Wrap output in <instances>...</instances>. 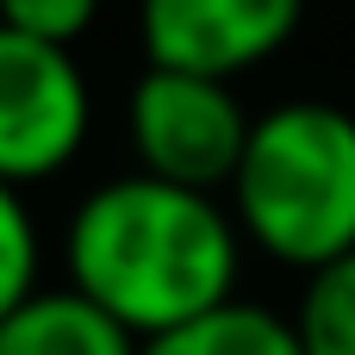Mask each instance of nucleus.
I'll list each match as a JSON object with an SVG mask.
<instances>
[{"mask_svg": "<svg viewBox=\"0 0 355 355\" xmlns=\"http://www.w3.org/2000/svg\"><path fill=\"white\" fill-rule=\"evenodd\" d=\"M62 262L81 300L150 343L237 300L243 231L212 193L137 168L75 206Z\"/></svg>", "mask_w": 355, "mask_h": 355, "instance_id": "1", "label": "nucleus"}, {"mask_svg": "<svg viewBox=\"0 0 355 355\" xmlns=\"http://www.w3.org/2000/svg\"><path fill=\"white\" fill-rule=\"evenodd\" d=\"M237 231L287 262L324 268L355 250V119L331 100H287L250 125L231 175Z\"/></svg>", "mask_w": 355, "mask_h": 355, "instance_id": "2", "label": "nucleus"}, {"mask_svg": "<svg viewBox=\"0 0 355 355\" xmlns=\"http://www.w3.org/2000/svg\"><path fill=\"white\" fill-rule=\"evenodd\" d=\"M131 150L137 168L175 187H231L243 144H250V112L218 75H187V69H144L131 100H125Z\"/></svg>", "mask_w": 355, "mask_h": 355, "instance_id": "3", "label": "nucleus"}, {"mask_svg": "<svg viewBox=\"0 0 355 355\" xmlns=\"http://www.w3.org/2000/svg\"><path fill=\"white\" fill-rule=\"evenodd\" d=\"M94 94L62 44H37L0 25V181L31 187L62 175L87 144Z\"/></svg>", "mask_w": 355, "mask_h": 355, "instance_id": "4", "label": "nucleus"}, {"mask_svg": "<svg viewBox=\"0 0 355 355\" xmlns=\"http://www.w3.org/2000/svg\"><path fill=\"white\" fill-rule=\"evenodd\" d=\"M306 19V0H144V56L156 69L237 81L268 62Z\"/></svg>", "mask_w": 355, "mask_h": 355, "instance_id": "5", "label": "nucleus"}, {"mask_svg": "<svg viewBox=\"0 0 355 355\" xmlns=\"http://www.w3.org/2000/svg\"><path fill=\"white\" fill-rule=\"evenodd\" d=\"M0 355H137V337L75 287H37L0 318Z\"/></svg>", "mask_w": 355, "mask_h": 355, "instance_id": "6", "label": "nucleus"}, {"mask_svg": "<svg viewBox=\"0 0 355 355\" xmlns=\"http://www.w3.org/2000/svg\"><path fill=\"white\" fill-rule=\"evenodd\" d=\"M137 355H306V349L281 312L231 300V306H218V312H206L168 337L137 343Z\"/></svg>", "mask_w": 355, "mask_h": 355, "instance_id": "7", "label": "nucleus"}, {"mask_svg": "<svg viewBox=\"0 0 355 355\" xmlns=\"http://www.w3.org/2000/svg\"><path fill=\"white\" fill-rule=\"evenodd\" d=\"M287 324L306 355H355V250L306 275L300 312Z\"/></svg>", "mask_w": 355, "mask_h": 355, "instance_id": "8", "label": "nucleus"}, {"mask_svg": "<svg viewBox=\"0 0 355 355\" xmlns=\"http://www.w3.org/2000/svg\"><path fill=\"white\" fill-rule=\"evenodd\" d=\"M37 293V225L12 181H0V318Z\"/></svg>", "mask_w": 355, "mask_h": 355, "instance_id": "9", "label": "nucleus"}, {"mask_svg": "<svg viewBox=\"0 0 355 355\" xmlns=\"http://www.w3.org/2000/svg\"><path fill=\"white\" fill-rule=\"evenodd\" d=\"M100 19V0H0V25L37 44L75 50V37Z\"/></svg>", "mask_w": 355, "mask_h": 355, "instance_id": "10", "label": "nucleus"}]
</instances>
